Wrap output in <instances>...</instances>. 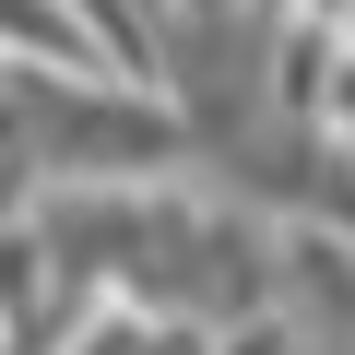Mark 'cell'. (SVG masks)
I'll list each match as a JSON object with an SVG mask.
<instances>
[{"label": "cell", "instance_id": "6da1fadb", "mask_svg": "<svg viewBox=\"0 0 355 355\" xmlns=\"http://www.w3.org/2000/svg\"><path fill=\"white\" fill-rule=\"evenodd\" d=\"M12 130H24V202L36 190H154L190 154L178 95H142L130 71H107V83L12 71Z\"/></svg>", "mask_w": 355, "mask_h": 355}, {"label": "cell", "instance_id": "7a4b0ae2", "mask_svg": "<svg viewBox=\"0 0 355 355\" xmlns=\"http://www.w3.org/2000/svg\"><path fill=\"white\" fill-rule=\"evenodd\" d=\"M71 355H225V343H214V331H190V320H154V308L107 296V308L71 331Z\"/></svg>", "mask_w": 355, "mask_h": 355}, {"label": "cell", "instance_id": "3957f363", "mask_svg": "<svg viewBox=\"0 0 355 355\" xmlns=\"http://www.w3.org/2000/svg\"><path fill=\"white\" fill-rule=\"evenodd\" d=\"M225 355H331V343H308V331H296V320H261V331H237V343H225Z\"/></svg>", "mask_w": 355, "mask_h": 355}, {"label": "cell", "instance_id": "277c9868", "mask_svg": "<svg viewBox=\"0 0 355 355\" xmlns=\"http://www.w3.org/2000/svg\"><path fill=\"white\" fill-rule=\"evenodd\" d=\"M249 12H261V24H296V12H308V0H249Z\"/></svg>", "mask_w": 355, "mask_h": 355}]
</instances>
